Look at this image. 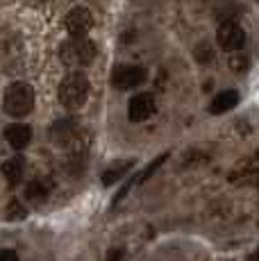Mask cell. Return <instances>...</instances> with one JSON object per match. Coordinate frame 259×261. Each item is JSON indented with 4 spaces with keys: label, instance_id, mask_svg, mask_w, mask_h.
I'll return each instance as SVG.
<instances>
[{
    "label": "cell",
    "instance_id": "cell-13",
    "mask_svg": "<svg viewBox=\"0 0 259 261\" xmlns=\"http://www.w3.org/2000/svg\"><path fill=\"white\" fill-rule=\"evenodd\" d=\"M130 168H132V162L123 164V166H116V168H109V170H105V173H102V184H105V187H112L114 182H118V179H123V175H125Z\"/></svg>",
    "mask_w": 259,
    "mask_h": 261
},
{
    "label": "cell",
    "instance_id": "cell-7",
    "mask_svg": "<svg viewBox=\"0 0 259 261\" xmlns=\"http://www.w3.org/2000/svg\"><path fill=\"white\" fill-rule=\"evenodd\" d=\"M143 80H146V68L143 66H118L112 75L114 87L118 89H134L143 84Z\"/></svg>",
    "mask_w": 259,
    "mask_h": 261
},
{
    "label": "cell",
    "instance_id": "cell-12",
    "mask_svg": "<svg viewBox=\"0 0 259 261\" xmlns=\"http://www.w3.org/2000/svg\"><path fill=\"white\" fill-rule=\"evenodd\" d=\"M48 191H50V184L48 182H43V179H32L25 187V198L32 200V202H41L48 195Z\"/></svg>",
    "mask_w": 259,
    "mask_h": 261
},
{
    "label": "cell",
    "instance_id": "cell-17",
    "mask_svg": "<svg viewBox=\"0 0 259 261\" xmlns=\"http://www.w3.org/2000/svg\"><path fill=\"white\" fill-rule=\"evenodd\" d=\"M246 261H259V250H255V252L250 254V257H248Z\"/></svg>",
    "mask_w": 259,
    "mask_h": 261
},
{
    "label": "cell",
    "instance_id": "cell-5",
    "mask_svg": "<svg viewBox=\"0 0 259 261\" xmlns=\"http://www.w3.org/2000/svg\"><path fill=\"white\" fill-rule=\"evenodd\" d=\"M155 95L152 93H137L127 105V116L132 123H143L155 114Z\"/></svg>",
    "mask_w": 259,
    "mask_h": 261
},
{
    "label": "cell",
    "instance_id": "cell-10",
    "mask_svg": "<svg viewBox=\"0 0 259 261\" xmlns=\"http://www.w3.org/2000/svg\"><path fill=\"white\" fill-rule=\"evenodd\" d=\"M3 175L7 177L9 184H18L23 179V175H25V159L23 157H12L7 159V162L3 164Z\"/></svg>",
    "mask_w": 259,
    "mask_h": 261
},
{
    "label": "cell",
    "instance_id": "cell-6",
    "mask_svg": "<svg viewBox=\"0 0 259 261\" xmlns=\"http://www.w3.org/2000/svg\"><path fill=\"white\" fill-rule=\"evenodd\" d=\"M93 28V14L87 7H75L66 16V30L71 37H87Z\"/></svg>",
    "mask_w": 259,
    "mask_h": 261
},
{
    "label": "cell",
    "instance_id": "cell-2",
    "mask_svg": "<svg viewBox=\"0 0 259 261\" xmlns=\"http://www.w3.org/2000/svg\"><path fill=\"white\" fill-rule=\"evenodd\" d=\"M34 107V91L28 82H12L5 91L3 98V109L7 116L12 118H23L32 112Z\"/></svg>",
    "mask_w": 259,
    "mask_h": 261
},
{
    "label": "cell",
    "instance_id": "cell-8",
    "mask_svg": "<svg viewBox=\"0 0 259 261\" xmlns=\"http://www.w3.org/2000/svg\"><path fill=\"white\" fill-rule=\"evenodd\" d=\"M5 139H7V143L12 145L14 150H25L30 141H32V129H30V125L14 123L5 129Z\"/></svg>",
    "mask_w": 259,
    "mask_h": 261
},
{
    "label": "cell",
    "instance_id": "cell-14",
    "mask_svg": "<svg viewBox=\"0 0 259 261\" xmlns=\"http://www.w3.org/2000/svg\"><path fill=\"white\" fill-rule=\"evenodd\" d=\"M28 216V209L23 207L18 200H12V202L7 204V218L9 220H23Z\"/></svg>",
    "mask_w": 259,
    "mask_h": 261
},
{
    "label": "cell",
    "instance_id": "cell-3",
    "mask_svg": "<svg viewBox=\"0 0 259 261\" xmlns=\"http://www.w3.org/2000/svg\"><path fill=\"white\" fill-rule=\"evenodd\" d=\"M89 98V80L84 73L73 71L59 84V102L66 109H77L87 102Z\"/></svg>",
    "mask_w": 259,
    "mask_h": 261
},
{
    "label": "cell",
    "instance_id": "cell-16",
    "mask_svg": "<svg viewBox=\"0 0 259 261\" xmlns=\"http://www.w3.org/2000/svg\"><path fill=\"white\" fill-rule=\"evenodd\" d=\"M121 257H123V250L114 248V250H112V252H109V257H107V261H121Z\"/></svg>",
    "mask_w": 259,
    "mask_h": 261
},
{
    "label": "cell",
    "instance_id": "cell-1",
    "mask_svg": "<svg viewBox=\"0 0 259 261\" xmlns=\"http://www.w3.org/2000/svg\"><path fill=\"white\" fill-rule=\"evenodd\" d=\"M96 57V43L89 37H71L59 46V59L68 68H84Z\"/></svg>",
    "mask_w": 259,
    "mask_h": 261
},
{
    "label": "cell",
    "instance_id": "cell-15",
    "mask_svg": "<svg viewBox=\"0 0 259 261\" xmlns=\"http://www.w3.org/2000/svg\"><path fill=\"white\" fill-rule=\"evenodd\" d=\"M0 261H18V254L14 250H3L0 252Z\"/></svg>",
    "mask_w": 259,
    "mask_h": 261
},
{
    "label": "cell",
    "instance_id": "cell-4",
    "mask_svg": "<svg viewBox=\"0 0 259 261\" xmlns=\"http://www.w3.org/2000/svg\"><path fill=\"white\" fill-rule=\"evenodd\" d=\"M216 41H218V46L223 50H227V53H237V50H241L243 43H246V32H243V28L239 23L227 21L218 28Z\"/></svg>",
    "mask_w": 259,
    "mask_h": 261
},
{
    "label": "cell",
    "instance_id": "cell-9",
    "mask_svg": "<svg viewBox=\"0 0 259 261\" xmlns=\"http://www.w3.org/2000/svg\"><path fill=\"white\" fill-rule=\"evenodd\" d=\"M237 105H239V91L227 89V91H221L209 102V114L218 116V114H225V112H230V109H234Z\"/></svg>",
    "mask_w": 259,
    "mask_h": 261
},
{
    "label": "cell",
    "instance_id": "cell-11",
    "mask_svg": "<svg viewBox=\"0 0 259 261\" xmlns=\"http://www.w3.org/2000/svg\"><path fill=\"white\" fill-rule=\"evenodd\" d=\"M75 137V127H73V120H57L53 127V139L57 145H66L73 141Z\"/></svg>",
    "mask_w": 259,
    "mask_h": 261
}]
</instances>
